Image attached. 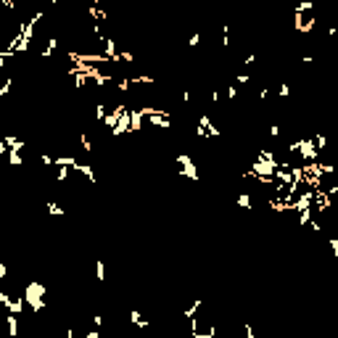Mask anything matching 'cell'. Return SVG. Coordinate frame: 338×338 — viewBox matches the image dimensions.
<instances>
[{"label": "cell", "instance_id": "4", "mask_svg": "<svg viewBox=\"0 0 338 338\" xmlns=\"http://www.w3.org/2000/svg\"><path fill=\"white\" fill-rule=\"evenodd\" d=\"M45 211H48L50 217H63V214H66L63 204H61V201H56V198H48V201H45Z\"/></svg>", "mask_w": 338, "mask_h": 338}, {"label": "cell", "instance_id": "6", "mask_svg": "<svg viewBox=\"0 0 338 338\" xmlns=\"http://www.w3.org/2000/svg\"><path fill=\"white\" fill-rule=\"evenodd\" d=\"M275 93H277V98H291V93H294V90H291V84L288 82H280V84H277V87H275Z\"/></svg>", "mask_w": 338, "mask_h": 338}, {"label": "cell", "instance_id": "2", "mask_svg": "<svg viewBox=\"0 0 338 338\" xmlns=\"http://www.w3.org/2000/svg\"><path fill=\"white\" fill-rule=\"evenodd\" d=\"M188 333L193 338H214L217 336V322H214V317L206 309H201L198 315H193L188 320Z\"/></svg>", "mask_w": 338, "mask_h": 338}, {"label": "cell", "instance_id": "7", "mask_svg": "<svg viewBox=\"0 0 338 338\" xmlns=\"http://www.w3.org/2000/svg\"><path fill=\"white\" fill-rule=\"evenodd\" d=\"M201 40H204V35H201V32H193V35L188 37V45H190V48H198Z\"/></svg>", "mask_w": 338, "mask_h": 338}, {"label": "cell", "instance_id": "1", "mask_svg": "<svg viewBox=\"0 0 338 338\" xmlns=\"http://www.w3.org/2000/svg\"><path fill=\"white\" fill-rule=\"evenodd\" d=\"M45 296H48V288H45L42 280H27L21 285L24 312H27L29 317H40V312H45V307H48Z\"/></svg>", "mask_w": 338, "mask_h": 338}, {"label": "cell", "instance_id": "3", "mask_svg": "<svg viewBox=\"0 0 338 338\" xmlns=\"http://www.w3.org/2000/svg\"><path fill=\"white\" fill-rule=\"evenodd\" d=\"M172 169H174V174H180V177H185V180H190V183H198L201 180V172H198V164L190 159V153H177L172 159Z\"/></svg>", "mask_w": 338, "mask_h": 338}, {"label": "cell", "instance_id": "5", "mask_svg": "<svg viewBox=\"0 0 338 338\" xmlns=\"http://www.w3.org/2000/svg\"><path fill=\"white\" fill-rule=\"evenodd\" d=\"M95 280L106 283V262L103 259H95Z\"/></svg>", "mask_w": 338, "mask_h": 338}]
</instances>
